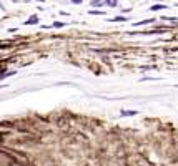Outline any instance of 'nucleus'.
Returning a JSON list of instances; mask_svg holds the SVG:
<instances>
[{
  "label": "nucleus",
  "instance_id": "nucleus-1",
  "mask_svg": "<svg viewBox=\"0 0 178 166\" xmlns=\"http://www.w3.org/2000/svg\"><path fill=\"white\" fill-rule=\"evenodd\" d=\"M25 23H27V25H35V23H38V17H35V15H33V17L29 18Z\"/></svg>",
  "mask_w": 178,
  "mask_h": 166
},
{
  "label": "nucleus",
  "instance_id": "nucleus-5",
  "mask_svg": "<svg viewBox=\"0 0 178 166\" xmlns=\"http://www.w3.org/2000/svg\"><path fill=\"white\" fill-rule=\"evenodd\" d=\"M125 20H127L125 17H115L113 18V22H125Z\"/></svg>",
  "mask_w": 178,
  "mask_h": 166
},
{
  "label": "nucleus",
  "instance_id": "nucleus-7",
  "mask_svg": "<svg viewBox=\"0 0 178 166\" xmlns=\"http://www.w3.org/2000/svg\"><path fill=\"white\" fill-rule=\"evenodd\" d=\"M65 25V23H62V22H55L54 23V27H57V28H58V27H63Z\"/></svg>",
  "mask_w": 178,
  "mask_h": 166
},
{
  "label": "nucleus",
  "instance_id": "nucleus-4",
  "mask_svg": "<svg viewBox=\"0 0 178 166\" xmlns=\"http://www.w3.org/2000/svg\"><path fill=\"white\" fill-rule=\"evenodd\" d=\"M105 4L108 5V7H117V4H118V0H105Z\"/></svg>",
  "mask_w": 178,
  "mask_h": 166
},
{
  "label": "nucleus",
  "instance_id": "nucleus-3",
  "mask_svg": "<svg viewBox=\"0 0 178 166\" xmlns=\"http://www.w3.org/2000/svg\"><path fill=\"white\" fill-rule=\"evenodd\" d=\"M163 8H167V5H153V7H150V10L152 12H155V10H163Z\"/></svg>",
  "mask_w": 178,
  "mask_h": 166
},
{
  "label": "nucleus",
  "instance_id": "nucleus-8",
  "mask_svg": "<svg viewBox=\"0 0 178 166\" xmlns=\"http://www.w3.org/2000/svg\"><path fill=\"white\" fill-rule=\"evenodd\" d=\"M82 2H83V0H72V4H75V5H80Z\"/></svg>",
  "mask_w": 178,
  "mask_h": 166
},
{
  "label": "nucleus",
  "instance_id": "nucleus-6",
  "mask_svg": "<svg viewBox=\"0 0 178 166\" xmlns=\"http://www.w3.org/2000/svg\"><path fill=\"white\" fill-rule=\"evenodd\" d=\"M121 115H123V116L128 115V116H130V115H137V111H121Z\"/></svg>",
  "mask_w": 178,
  "mask_h": 166
},
{
  "label": "nucleus",
  "instance_id": "nucleus-2",
  "mask_svg": "<svg viewBox=\"0 0 178 166\" xmlns=\"http://www.w3.org/2000/svg\"><path fill=\"white\" fill-rule=\"evenodd\" d=\"M105 4V0H92V7H102V5Z\"/></svg>",
  "mask_w": 178,
  "mask_h": 166
}]
</instances>
